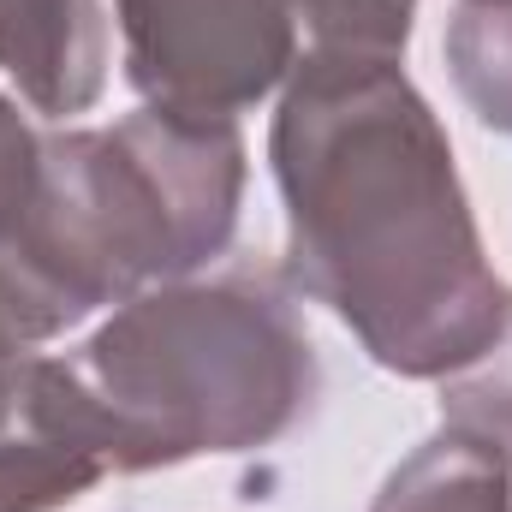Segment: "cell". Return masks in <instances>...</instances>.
<instances>
[{
    "mask_svg": "<svg viewBox=\"0 0 512 512\" xmlns=\"http://www.w3.org/2000/svg\"><path fill=\"white\" fill-rule=\"evenodd\" d=\"M268 167L286 209V286L328 304L405 382L483 358L512 286L477 233L447 126L399 60L310 48L280 84Z\"/></svg>",
    "mask_w": 512,
    "mask_h": 512,
    "instance_id": "6da1fadb",
    "label": "cell"
},
{
    "mask_svg": "<svg viewBox=\"0 0 512 512\" xmlns=\"http://www.w3.org/2000/svg\"><path fill=\"white\" fill-rule=\"evenodd\" d=\"M72 364L120 429V477L274 447L322 393L292 286L268 268L143 286Z\"/></svg>",
    "mask_w": 512,
    "mask_h": 512,
    "instance_id": "7a4b0ae2",
    "label": "cell"
},
{
    "mask_svg": "<svg viewBox=\"0 0 512 512\" xmlns=\"http://www.w3.org/2000/svg\"><path fill=\"white\" fill-rule=\"evenodd\" d=\"M42 137L48 131H36L24 114H18V102L0 90V227H12L24 209H30V197H36V179H42Z\"/></svg>",
    "mask_w": 512,
    "mask_h": 512,
    "instance_id": "30bf717a",
    "label": "cell"
},
{
    "mask_svg": "<svg viewBox=\"0 0 512 512\" xmlns=\"http://www.w3.org/2000/svg\"><path fill=\"white\" fill-rule=\"evenodd\" d=\"M507 459H512V447H507Z\"/></svg>",
    "mask_w": 512,
    "mask_h": 512,
    "instance_id": "8fae6325",
    "label": "cell"
},
{
    "mask_svg": "<svg viewBox=\"0 0 512 512\" xmlns=\"http://www.w3.org/2000/svg\"><path fill=\"white\" fill-rule=\"evenodd\" d=\"M441 423L471 429V435L495 441L501 453L512 447V298L495 346L483 358H471L465 370L441 376Z\"/></svg>",
    "mask_w": 512,
    "mask_h": 512,
    "instance_id": "ba28073f",
    "label": "cell"
},
{
    "mask_svg": "<svg viewBox=\"0 0 512 512\" xmlns=\"http://www.w3.org/2000/svg\"><path fill=\"white\" fill-rule=\"evenodd\" d=\"M298 18L310 24L316 48L328 54H376V60H405L417 0H292Z\"/></svg>",
    "mask_w": 512,
    "mask_h": 512,
    "instance_id": "9c48e42d",
    "label": "cell"
},
{
    "mask_svg": "<svg viewBox=\"0 0 512 512\" xmlns=\"http://www.w3.org/2000/svg\"><path fill=\"white\" fill-rule=\"evenodd\" d=\"M120 471V429L72 358H0V512H60Z\"/></svg>",
    "mask_w": 512,
    "mask_h": 512,
    "instance_id": "277c9868",
    "label": "cell"
},
{
    "mask_svg": "<svg viewBox=\"0 0 512 512\" xmlns=\"http://www.w3.org/2000/svg\"><path fill=\"white\" fill-rule=\"evenodd\" d=\"M0 72L42 120L90 114L108 84V30L96 0H0Z\"/></svg>",
    "mask_w": 512,
    "mask_h": 512,
    "instance_id": "5b68a950",
    "label": "cell"
},
{
    "mask_svg": "<svg viewBox=\"0 0 512 512\" xmlns=\"http://www.w3.org/2000/svg\"><path fill=\"white\" fill-rule=\"evenodd\" d=\"M441 48L465 108L512 137V0H459Z\"/></svg>",
    "mask_w": 512,
    "mask_h": 512,
    "instance_id": "52a82bcc",
    "label": "cell"
},
{
    "mask_svg": "<svg viewBox=\"0 0 512 512\" xmlns=\"http://www.w3.org/2000/svg\"><path fill=\"white\" fill-rule=\"evenodd\" d=\"M370 512H512V459L495 441L441 423L387 471Z\"/></svg>",
    "mask_w": 512,
    "mask_h": 512,
    "instance_id": "8992f818",
    "label": "cell"
},
{
    "mask_svg": "<svg viewBox=\"0 0 512 512\" xmlns=\"http://www.w3.org/2000/svg\"><path fill=\"white\" fill-rule=\"evenodd\" d=\"M126 84L143 108L239 120L298 66L292 0H114Z\"/></svg>",
    "mask_w": 512,
    "mask_h": 512,
    "instance_id": "3957f363",
    "label": "cell"
}]
</instances>
